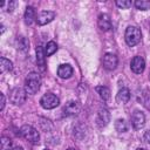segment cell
I'll use <instances>...</instances> for the list:
<instances>
[{
	"mask_svg": "<svg viewBox=\"0 0 150 150\" xmlns=\"http://www.w3.org/2000/svg\"><path fill=\"white\" fill-rule=\"evenodd\" d=\"M41 79L38 73H29L25 81V89L27 94H35L40 89Z\"/></svg>",
	"mask_w": 150,
	"mask_h": 150,
	"instance_id": "1",
	"label": "cell"
},
{
	"mask_svg": "<svg viewBox=\"0 0 150 150\" xmlns=\"http://www.w3.org/2000/svg\"><path fill=\"white\" fill-rule=\"evenodd\" d=\"M141 29L135 27V26H129L127 29H125V34H124V38H125V42L128 46L132 47V46H136L139 41H141Z\"/></svg>",
	"mask_w": 150,
	"mask_h": 150,
	"instance_id": "2",
	"label": "cell"
},
{
	"mask_svg": "<svg viewBox=\"0 0 150 150\" xmlns=\"http://www.w3.org/2000/svg\"><path fill=\"white\" fill-rule=\"evenodd\" d=\"M20 135L27 139L28 142L33 143V144H36L39 143V139H40V136H39V132L35 128H33L32 125H22L21 129H20Z\"/></svg>",
	"mask_w": 150,
	"mask_h": 150,
	"instance_id": "3",
	"label": "cell"
},
{
	"mask_svg": "<svg viewBox=\"0 0 150 150\" xmlns=\"http://www.w3.org/2000/svg\"><path fill=\"white\" fill-rule=\"evenodd\" d=\"M26 97H27V91L23 88L16 87L9 91V100L13 104H16V105L22 104L26 101Z\"/></svg>",
	"mask_w": 150,
	"mask_h": 150,
	"instance_id": "4",
	"label": "cell"
},
{
	"mask_svg": "<svg viewBox=\"0 0 150 150\" xmlns=\"http://www.w3.org/2000/svg\"><path fill=\"white\" fill-rule=\"evenodd\" d=\"M40 103L45 109H54V108H56L59 105L60 100H59V97L56 95H54L52 93H48V94H46V95H43L41 97Z\"/></svg>",
	"mask_w": 150,
	"mask_h": 150,
	"instance_id": "5",
	"label": "cell"
},
{
	"mask_svg": "<svg viewBox=\"0 0 150 150\" xmlns=\"http://www.w3.org/2000/svg\"><path fill=\"white\" fill-rule=\"evenodd\" d=\"M102 63H103V67L107 69V70H114L116 67H117V63H118V59L115 54H111V53H107L103 59H102Z\"/></svg>",
	"mask_w": 150,
	"mask_h": 150,
	"instance_id": "6",
	"label": "cell"
},
{
	"mask_svg": "<svg viewBox=\"0 0 150 150\" xmlns=\"http://www.w3.org/2000/svg\"><path fill=\"white\" fill-rule=\"evenodd\" d=\"M130 68L131 70L135 73V74H141L144 71V68H145V61L142 56H135L132 60H131V63H130Z\"/></svg>",
	"mask_w": 150,
	"mask_h": 150,
	"instance_id": "7",
	"label": "cell"
},
{
	"mask_svg": "<svg viewBox=\"0 0 150 150\" xmlns=\"http://www.w3.org/2000/svg\"><path fill=\"white\" fill-rule=\"evenodd\" d=\"M145 123V116L142 111H134L131 115V124L135 129H141Z\"/></svg>",
	"mask_w": 150,
	"mask_h": 150,
	"instance_id": "8",
	"label": "cell"
},
{
	"mask_svg": "<svg viewBox=\"0 0 150 150\" xmlns=\"http://www.w3.org/2000/svg\"><path fill=\"white\" fill-rule=\"evenodd\" d=\"M55 18V13L52 11H42L38 16H36V22L40 26L47 25L48 22H50L53 19Z\"/></svg>",
	"mask_w": 150,
	"mask_h": 150,
	"instance_id": "9",
	"label": "cell"
},
{
	"mask_svg": "<svg viewBox=\"0 0 150 150\" xmlns=\"http://www.w3.org/2000/svg\"><path fill=\"white\" fill-rule=\"evenodd\" d=\"M63 112L66 116H75L80 112V104L75 101H69L63 107Z\"/></svg>",
	"mask_w": 150,
	"mask_h": 150,
	"instance_id": "10",
	"label": "cell"
},
{
	"mask_svg": "<svg viewBox=\"0 0 150 150\" xmlns=\"http://www.w3.org/2000/svg\"><path fill=\"white\" fill-rule=\"evenodd\" d=\"M97 23H98V27H100V29H102V30H109L110 28H111V20H110V16L108 15V14H101L100 16H98V21H97Z\"/></svg>",
	"mask_w": 150,
	"mask_h": 150,
	"instance_id": "11",
	"label": "cell"
},
{
	"mask_svg": "<svg viewBox=\"0 0 150 150\" xmlns=\"http://www.w3.org/2000/svg\"><path fill=\"white\" fill-rule=\"evenodd\" d=\"M110 121V114L107 109H100L98 114H97V124L100 127H104L109 123Z\"/></svg>",
	"mask_w": 150,
	"mask_h": 150,
	"instance_id": "12",
	"label": "cell"
},
{
	"mask_svg": "<svg viewBox=\"0 0 150 150\" xmlns=\"http://www.w3.org/2000/svg\"><path fill=\"white\" fill-rule=\"evenodd\" d=\"M57 75L61 79H68L73 75V68L69 64H61L57 69Z\"/></svg>",
	"mask_w": 150,
	"mask_h": 150,
	"instance_id": "13",
	"label": "cell"
},
{
	"mask_svg": "<svg viewBox=\"0 0 150 150\" xmlns=\"http://www.w3.org/2000/svg\"><path fill=\"white\" fill-rule=\"evenodd\" d=\"M116 100H117V102H120V103H127V102L130 100V90H129L128 88H122V89H120V91L117 93Z\"/></svg>",
	"mask_w": 150,
	"mask_h": 150,
	"instance_id": "14",
	"label": "cell"
},
{
	"mask_svg": "<svg viewBox=\"0 0 150 150\" xmlns=\"http://www.w3.org/2000/svg\"><path fill=\"white\" fill-rule=\"evenodd\" d=\"M45 57H46V54H45L43 48L38 47L36 48V62H38V66H40L42 70L45 69Z\"/></svg>",
	"mask_w": 150,
	"mask_h": 150,
	"instance_id": "15",
	"label": "cell"
},
{
	"mask_svg": "<svg viewBox=\"0 0 150 150\" xmlns=\"http://www.w3.org/2000/svg\"><path fill=\"white\" fill-rule=\"evenodd\" d=\"M95 89H96V91L98 93L100 97H101L103 101L109 100V97H110V90H109V88H108V87H104V86H98V87H96Z\"/></svg>",
	"mask_w": 150,
	"mask_h": 150,
	"instance_id": "16",
	"label": "cell"
},
{
	"mask_svg": "<svg viewBox=\"0 0 150 150\" xmlns=\"http://www.w3.org/2000/svg\"><path fill=\"white\" fill-rule=\"evenodd\" d=\"M35 19V11L33 7H27L26 8V12H25V22L26 25H30Z\"/></svg>",
	"mask_w": 150,
	"mask_h": 150,
	"instance_id": "17",
	"label": "cell"
},
{
	"mask_svg": "<svg viewBox=\"0 0 150 150\" xmlns=\"http://www.w3.org/2000/svg\"><path fill=\"white\" fill-rule=\"evenodd\" d=\"M12 69H13L12 62L9 60L5 59V57H1V60H0V71L4 74L6 71H11Z\"/></svg>",
	"mask_w": 150,
	"mask_h": 150,
	"instance_id": "18",
	"label": "cell"
},
{
	"mask_svg": "<svg viewBox=\"0 0 150 150\" xmlns=\"http://www.w3.org/2000/svg\"><path fill=\"white\" fill-rule=\"evenodd\" d=\"M56 50H57V45H56V42H54V41H49V42L46 45L45 54H46V56H50V55H53Z\"/></svg>",
	"mask_w": 150,
	"mask_h": 150,
	"instance_id": "19",
	"label": "cell"
},
{
	"mask_svg": "<svg viewBox=\"0 0 150 150\" xmlns=\"http://www.w3.org/2000/svg\"><path fill=\"white\" fill-rule=\"evenodd\" d=\"M115 128L118 132H124L128 130V124L124 120H117L116 123H115Z\"/></svg>",
	"mask_w": 150,
	"mask_h": 150,
	"instance_id": "20",
	"label": "cell"
},
{
	"mask_svg": "<svg viewBox=\"0 0 150 150\" xmlns=\"http://www.w3.org/2000/svg\"><path fill=\"white\" fill-rule=\"evenodd\" d=\"M135 6H136L138 9L146 11V9L150 8V1H149V0H136V1H135Z\"/></svg>",
	"mask_w": 150,
	"mask_h": 150,
	"instance_id": "21",
	"label": "cell"
},
{
	"mask_svg": "<svg viewBox=\"0 0 150 150\" xmlns=\"http://www.w3.org/2000/svg\"><path fill=\"white\" fill-rule=\"evenodd\" d=\"M12 146V141L7 136L1 137V150H9Z\"/></svg>",
	"mask_w": 150,
	"mask_h": 150,
	"instance_id": "22",
	"label": "cell"
},
{
	"mask_svg": "<svg viewBox=\"0 0 150 150\" xmlns=\"http://www.w3.org/2000/svg\"><path fill=\"white\" fill-rule=\"evenodd\" d=\"M18 42H19V48H20V49L26 50V49L29 48V42H28V40H27L26 38L20 36V39L18 40Z\"/></svg>",
	"mask_w": 150,
	"mask_h": 150,
	"instance_id": "23",
	"label": "cell"
},
{
	"mask_svg": "<svg viewBox=\"0 0 150 150\" xmlns=\"http://www.w3.org/2000/svg\"><path fill=\"white\" fill-rule=\"evenodd\" d=\"M116 5L120 8H129V7H131V1H129V0H117Z\"/></svg>",
	"mask_w": 150,
	"mask_h": 150,
	"instance_id": "24",
	"label": "cell"
},
{
	"mask_svg": "<svg viewBox=\"0 0 150 150\" xmlns=\"http://www.w3.org/2000/svg\"><path fill=\"white\" fill-rule=\"evenodd\" d=\"M144 105H145V108L148 109V110H150V93L145 96V98H144Z\"/></svg>",
	"mask_w": 150,
	"mask_h": 150,
	"instance_id": "25",
	"label": "cell"
},
{
	"mask_svg": "<svg viewBox=\"0 0 150 150\" xmlns=\"http://www.w3.org/2000/svg\"><path fill=\"white\" fill-rule=\"evenodd\" d=\"M0 100H1V102H0V110H2L4 107H5V95L4 94H0Z\"/></svg>",
	"mask_w": 150,
	"mask_h": 150,
	"instance_id": "26",
	"label": "cell"
},
{
	"mask_svg": "<svg viewBox=\"0 0 150 150\" xmlns=\"http://www.w3.org/2000/svg\"><path fill=\"white\" fill-rule=\"evenodd\" d=\"M144 139L146 141V143L150 144V130H148V131L144 134Z\"/></svg>",
	"mask_w": 150,
	"mask_h": 150,
	"instance_id": "27",
	"label": "cell"
},
{
	"mask_svg": "<svg viewBox=\"0 0 150 150\" xmlns=\"http://www.w3.org/2000/svg\"><path fill=\"white\" fill-rule=\"evenodd\" d=\"M13 150H23V149H22L21 146H15V148H14Z\"/></svg>",
	"mask_w": 150,
	"mask_h": 150,
	"instance_id": "28",
	"label": "cell"
},
{
	"mask_svg": "<svg viewBox=\"0 0 150 150\" xmlns=\"http://www.w3.org/2000/svg\"><path fill=\"white\" fill-rule=\"evenodd\" d=\"M136 150H145V149H142V148H138V149H136Z\"/></svg>",
	"mask_w": 150,
	"mask_h": 150,
	"instance_id": "29",
	"label": "cell"
},
{
	"mask_svg": "<svg viewBox=\"0 0 150 150\" xmlns=\"http://www.w3.org/2000/svg\"><path fill=\"white\" fill-rule=\"evenodd\" d=\"M68 150H75V149H71V148H70V149H68Z\"/></svg>",
	"mask_w": 150,
	"mask_h": 150,
	"instance_id": "30",
	"label": "cell"
},
{
	"mask_svg": "<svg viewBox=\"0 0 150 150\" xmlns=\"http://www.w3.org/2000/svg\"><path fill=\"white\" fill-rule=\"evenodd\" d=\"M46 150H48V149H46Z\"/></svg>",
	"mask_w": 150,
	"mask_h": 150,
	"instance_id": "31",
	"label": "cell"
}]
</instances>
